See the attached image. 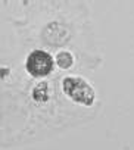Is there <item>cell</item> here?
Segmentation results:
<instances>
[{
	"instance_id": "cell-2",
	"label": "cell",
	"mask_w": 134,
	"mask_h": 150,
	"mask_svg": "<svg viewBox=\"0 0 134 150\" xmlns=\"http://www.w3.org/2000/svg\"><path fill=\"white\" fill-rule=\"evenodd\" d=\"M0 46L100 53L91 6L84 0H0Z\"/></svg>"
},
{
	"instance_id": "cell-3",
	"label": "cell",
	"mask_w": 134,
	"mask_h": 150,
	"mask_svg": "<svg viewBox=\"0 0 134 150\" xmlns=\"http://www.w3.org/2000/svg\"><path fill=\"white\" fill-rule=\"evenodd\" d=\"M59 84L63 97L75 108L89 112H102L103 102L100 93L86 74H63Z\"/></svg>"
},
{
	"instance_id": "cell-1",
	"label": "cell",
	"mask_w": 134,
	"mask_h": 150,
	"mask_svg": "<svg viewBox=\"0 0 134 150\" xmlns=\"http://www.w3.org/2000/svg\"><path fill=\"white\" fill-rule=\"evenodd\" d=\"M60 77L35 81L0 66V147L3 150L31 147L96 121L100 112L78 109L63 97Z\"/></svg>"
}]
</instances>
